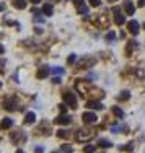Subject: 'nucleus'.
Returning <instances> with one entry per match:
<instances>
[{
    "mask_svg": "<svg viewBox=\"0 0 145 153\" xmlns=\"http://www.w3.org/2000/svg\"><path fill=\"white\" fill-rule=\"evenodd\" d=\"M124 10L127 15H134V12H135V5L132 3V0H124Z\"/></svg>",
    "mask_w": 145,
    "mask_h": 153,
    "instance_id": "6e6552de",
    "label": "nucleus"
},
{
    "mask_svg": "<svg viewBox=\"0 0 145 153\" xmlns=\"http://www.w3.org/2000/svg\"><path fill=\"white\" fill-rule=\"evenodd\" d=\"M144 30H145V23H144Z\"/></svg>",
    "mask_w": 145,
    "mask_h": 153,
    "instance_id": "e433bc0d",
    "label": "nucleus"
},
{
    "mask_svg": "<svg viewBox=\"0 0 145 153\" xmlns=\"http://www.w3.org/2000/svg\"><path fill=\"white\" fill-rule=\"evenodd\" d=\"M132 143H127V145H126V147H121V150H127V152H132Z\"/></svg>",
    "mask_w": 145,
    "mask_h": 153,
    "instance_id": "bb28decb",
    "label": "nucleus"
},
{
    "mask_svg": "<svg viewBox=\"0 0 145 153\" xmlns=\"http://www.w3.org/2000/svg\"><path fill=\"white\" fill-rule=\"evenodd\" d=\"M51 72H54V74L60 75V74H64V68H60V67H54V68H51Z\"/></svg>",
    "mask_w": 145,
    "mask_h": 153,
    "instance_id": "5701e85b",
    "label": "nucleus"
},
{
    "mask_svg": "<svg viewBox=\"0 0 145 153\" xmlns=\"http://www.w3.org/2000/svg\"><path fill=\"white\" fill-rule=\"evenodd\" d=\"M75 5H77V10L80 15H88V7L85 5L83 0H75Z\"/></svg>",
    "mask_w": 145,
    "mask_h": 153,
    "instance_id": "423d86ee",
    "label": "nucleus"
},
{
    "mask_svg": "<svg viewBox=\"0 0 145 153\" xmlns=\"http://www.w3.org/2000/svg\"><path fill=\"white\" fill-rule=\"evenodd\" d=\"M42 13H44L46 16H51L54 13V8H52V5L51 3H46L44 7H42Z\"/></svg>",
    "mask_w": 145,
    "mask_h": 153,
    "instance_id": "4468645a",
    "label": "nucleus"
},
{
    "mask_svg": "<svg viewBox=\"0 0 145 153\" xmlns=\"http://www.w3.org/2000/svg\"><path fill=\"white\" fill-rule=\"evenodd\" d=\"M70 122H72V117L67 114H62L56 119V124H70Z\"/></svg>",
    "mask_w": 145,
    "mask_h": 153,
    "instance_id": "1a4fd4ad",
    "label": "nucleus"
},
{
    "mask_svg": "<svg viewBox=\"0 0 145 153\" xmlns=\"http://www.w3.org/2000/svg\"><path fill=\"white\" fill-rule=\"evenodd\" d=\"M85 153H95V147H93V145H86V147H85Z\"/></svg>",
    "mask_w": 145,
    "mask_h": 153,
    "instance_id": "b1692460",
    "label": "nucleus"
},
{
    "mask_svg": "<svg viewBox=\"0 0 145 153\" xmlns=\"http://www.w3.org/2000/svg\"><path fill=\"white\" fill-rule=\"evenodd\" d=\"M26 5H28L26 0H13V7L18 8V10H25V8H26Z\"/></svg>",
    "mask_w": 145,
    "mask_h": 153,
    "instance_id": "9d476101",
    "label": "nucleus"
},
{
    "mask_svg": "<svg viewBox=\"0 0 145 153\" xmlns=\"http://www.w3.org/2000/svg\"><path fill=\"white\" fill-rule=\"evenodd\" d=\"M3 108L7 109V111H15V101L13 100H8V101H5V103H3Z\"/></svg>",
    "mask_w": 145,
    "mask_h": 153,
    "instance_id": "2eb2a0df",
    "label": "nucleus"
},
{
    "mask_svg": "<svg viewBox=\"0 0 145 153\" xmlns=\"http://www.w3.org/2000/svg\"><path fill=\"white\" fill-rule=\"evenodd\" d=\"M34 152H36V153H42L44 150H42V147H38V148H34Z\"/></svg>",
    "mask_w": 145,
    "mask_h": 153,
    "instance_id": "c85d7f7f",
    "label": "nucleus"
},
{
    "mask_svg": "<svg viewBox=\"0 0 145 153\" xmlns=\"http://www.w3.org/2000/svg\"><path fill=\"white\" fill-rule=\"evenodd\" d=\"M82 119H83V122H85V124H96V122H98V117H96V114H95V112H91V111H86V112H83Z\"/></svg>",
    "mask_w": 145,
    "mask_h": 153,
    "instance_id": "7ed1b4c3",
    "label": "nucleus"
},
{
    "mask_svg": "<svg viewBox=\"0 0 145 153\" xmlns=\"http://www.w3.org/2000/svg\"><path fill=\"white\" fill-rule=\"evenodd\" d=\"M114 38H116V33H114V31H109V33H108V34H106V39H108V41H109V42L113 41Z\"/></svg>",
    "mask_w": 145,
    "mask_h": 153,
    "instance_id": "4be33fe9",
    "label": "nucleus"
},
{
    "mask_svg": "<svg viewBox=\"0 0 145 153\" xmlns=\"http://www.w3.org/2000/svg\"><path fill=\"white\" fill-rule=\"evenodd\" d=\"M75 60H77V56H75V54H72V56H70V57H68V59H67L68 65H72V64H74Z\"/></svg>",
    "mask_w": 145,
    "mask_h": 153,
    "instance_id": "393cba45",
    "label": "nucleus"
},
{
    "mask_svg": "<svg viewBox=\"0 0 145 153\" xmlns=\"http://www.w3.org/2000/svg\"><path fill=\"white\" fill-rule=\"evenodd\" d=\"M86 108L88 109H103L104 106L100 103V101H88V103H86Z\"/></svg>",
    "mask_w": 145,
    "mask_h": 153,
    "instance_id": "9b49d317",
    "label": "nucleus"
},
{
    "mask_svg": "<svg viewBox=\"0 0 145 153\" xmlns=\"http://www.w3.org/2000/svg\"><path fill=\"white\" fill-rule=\"evenodd\" d=\"M98 145H100L101 148H109V147H113V143H111L109 140H104V138H101V140L98 142Z\"/></svg>",
    "mask_w": 145,
    "mask_h": 153,
    "instance_id": "f3484780",
    "label": "nucleus"
},
{
    "mask_svg": "<svg viewBox=\"0 0 145 153\" xmlns=\"http://www.w3.org/2000/svg\"><path fill=\"white\" fill-rule=\"evenodd\" d=\"M2 10H5V5H3V3H0V12H2Z\"/></svg>",
    "mask_w": 145,
    "mask_h": 153,
    "instance_id": "72a5a7b5",
    "label": "nucleus"
},
{
    "mask_svg": "<svg viewBox=\"0 0 145 153\" xmlns=\"http://www.w3.org/2000/svg\"><path fill=\"white\" fill-rule=\"evenodd\" d=\"M62 98H64V101H65V104H67V106L77 108V96H75V93H72V91H64Z\"/></svg>",
    "mask_w": 145,
    "mask_h": 153,
    "instance_id": "f257e3e1",
    "label": "nucleus"
},
{
    "mask_svg": "<svg viewBox=\"0 0 145 153\" xmlns=\"http://www.w3.org/2000/svg\"><path fill=\"white\" fill-rule=\"evenodd\" d=\"M90 3H91V7H98L101 3V0H90Z\"/></svg>",
    "mask_w": 145,
    "mask_h": 153,
    "instance_id": "cd10ccee",
    "label": "nucleus"
},
{
    "mask_svg": "<svg viewBox=\"0 0 145 153\" xmlns=\"http://www.w3.org/2000/svg\"><path fill=\"white\" fill-rule=\"evenodd\" d=\"M16 153H25L23 150H16Z\"/></svg>",
    "mask_w": 145,
    "mask_h": 153,
    "instance_id": "f704fd0d",
    "label": "nucleus"
},
{
    "mask_svg": "<svg viewBox=\"0 0 145 153\" xmlns=\"http://www.w3.org/2000/svg\"><path fill=\"white\" fill-rule=\"evenodd\" d=\"M113 112H114L116 116H119V117H124V111H122L119 106H114V108H113Z\"/></svg>",
    "mask_w": 145,
    "mask_h": 153,
    "instance_id": "6ab92c4d",
    "label": "nucleus"
},
{
    "mask_svg": "<svg viewBox=\"0 0 145 153\" xmlns=\"http://www.w3.org/2000/svg\"><path fill=\"white\" fill-rule=\"evenodd\" d=\"M127 30L130 34H134V36H137L139 34V31H140V25H139V21H135V20H130L129 23H127Z\"/></svg>",
    "mask_w": 145,
    "mask_h": 153,
    "instance_id": "39448f33",
    "label": "nucleus"
},
{
    "mask_svg": "<svg viewBox=\"0 0 145 153\" xmlns=\"http://www.w3.org/2000/svg\"><path fill=\"white\" fill-rule=\"evenodd\" d=\"M57 135H59L60 138H67L70 134H68V130H59V132H57Z\"/></svg>",
    "mask_w": 145,
    "mask_h": 153,
    "instance_id": "412c9836",
    "label": "nucleus"
},
{
    "mask_svg": "<svg viewBox=\"0 0 145 153\" xmlns=\"http://www.w3.org/2000/svg\"><path fill=\"white\" fill-rule=\"evenodd\" d=\"M111 130H113L114 134H117V132H121V130H122V127L121 126H114V127H111Z\"/></svg>",
    "mask_w": 145,
    "mask_h": 153,
    "instance_id": "a878e982",
    "label": "nucleus"
},
{
    "mask_svg": "<svg viewBox=\"0 0 145 153\" xmlns=\"http://www.w3.org/2000/svg\"><path fill=\"white\" fill-rule=\"evenodd\" d=\"M36 121V114L34 112H28L26 117H25V124H33Z\"/></svg>",
    "mask_w": 145,
    "mask_h": 153,
    "instance_id": "dca6fc26",
    "label": "nucleus"
},
{
    "mask_svg": "<svg viewBox=\"0 0 145 153\" xmlns=\"http://www.w3.org/2000/svg\"><path fill=\"white\" fill-rule=\"evenodd\" d=\"M30 2H31V3H34V5H36V3H39L41 0H30Z\"/></svg>",
    "mask_w": 145,
    "mask_h": 153,
    "instance_id": "473e14b6",
    "label": "nucleus"
},
{
    "mask_svg": "<svg viewBox=\"0 0 145 153\" xmlns=\"http://www.w3.org/2000/svg\"><path fill=\"white\" fill-rule=\"evenodd\" d=\"M129 98H130V93L129 91H122L117 96V101H126V100H129Z\"/></svg>",
    "mask_w": 145,
    "mask_h": 153,
    "instance_id": "a211bd4d",
    "label": "nucleus"
},
{
    "mask_svg": "<svg viewBox=\"0 0 145 153\" xmlns=\"http://www.w3.org/2000/svg\"><path fill=\"white\" fill-rule=\"evenodd\" d=\"M91 137H95V132H93V130L82 129V130L77 132V140H80V142H86V140H90Z\"/></svg>",
    "mask_w": 145,
    "mask_h": 153,
    "instance_id": "f03ea898",
    "label": "nucleus"
},
{
    "mask_svg": "<svg viewBox=\"0 0 145 153\" xmlns=\"http://www.w3.org/2000/svg\"><path fill=\"white\" fill-rule=\"evenodd\" d=\"M12 126H13V121H12L10 117H5V119L2 121V124H0V129L5 130V129H10Z\"/></svg>",
    "mask_w": 145,
    "mask_h": 153,
    "instance_id": "ddd939ff",
    "label": "nucleus"
},
{
    "mask_svg": "<svg viewBox=\"0 0 145 153\" xmlns=\"http://www.w3.org/2000/svg\"><path fill=\"white\" fill-rule=\"evenodd\" d=\"M95 64V59H90V57H85V59H83L80 64V68H86V67H90V65H93Z\"/></svg>",
    "mask_w": 145,
    "mask_h": 153,
    "instance_id": "f8f14e48",
    "label": "nucleus"
},
{
    "mask_svg": "<svg viewBox=\"0 0 145 153\" xmlns=\"http://www.w3.org/2000/svg\"><path fill=\"white\" fill-rule=\"evenodd\" d=\"M49 74H51V68L48 67V65H42V67L38 70V74H36V76H38L39 80H42V78H46V76H48Z\"/></svg>",
    "mask_w": 145,
    "mask_h": 153,
    "instance_id": "0eeeda50",
    "label": "nucleus"
},
{
    "mask_svg": "<svg viewBox=\"0 0 145 153\" xmlns=\"http://www.w3.org/2000/svg\"><path fill=\"white\" fill-rule=\"evenodd\" d=\"M3 52H5V49H3V46L0 44V54H3Z\"/></svg>",
    "mask_w": 145,
    "mask_h": 153,
    "instance_id": "2f4dec72",
    "label": "nucleus"
},
{
    "mask_svg": "<svg viewBox=\"0 0 145 153\" xmlns=\"http://www.w3.org/2000/svg\"><path fill=\"white\" fill-rule=\"evenodd\" d=\"M60 111H62V112H65V111H67V108H65L64 104H60Z\"/></svg>",
    "mask_w": 145,
    "mask_h": 153,
    "instance_id": "c756f323",
    "label": "nucleus"
},
{
    "mask_svg": "<svg viewBox=\"0 0 145 153\" xmlns=\"http://www.w3.org/2000/svg\"><path fill=\"white\" fill-rule=\"evenodd\" d=\"M145 5V0H139V7H144Z\"/></svg>",
    "mask_w": 145,
    "mask_h": 153,
    "instance_id": "7c9ffc66",
    "label": "nucleus"
},
{
    "mask_svg": "<svg viewBox=\"0 0 145 153\" xmlns=\"http://www.w3.org/2000/svg\"><path fill=\"white\" fill-rule=\"evenodd\" d=\"M60 152H62V153H72V152H74V148L68 147V145H62V147H60Z\"/></svg>",
    "mask_w": 145,
    "mask_h": 153,
    "instance_id": "aec40b11",
    "label": "nucleus"
},
{
    "mask_svg": "<svg viewBox=\"0 0 145 153\" xmlns=\"http://www.w3.org/2000/svg\"><path fill=\"white\" fill-rule=\"evenodd\" d=\"M0 88H2V82H0Z\"/></svg>",
    "mask_w": 145,
    "mask_h": 153,
    "instance_id": "c9c22d12",
    "label": "nucleus"
},
{
    "mask_svg": "<svg viewBox=\"0 0 145 153\" xmlns=\"http://www.w3.org/2000/svg\"><path fill=\"white\" fill-rule=\"evenodd\" d=\"M113 13H114V21L119 25V26L126 23V18H124V15L121 13V8H119V7H114V8H113Z\"/></svg>",
    "mask_w": 145,
    "mask_h": 153,
    "instance_id": "20e7f679",
    "label": "nucleus"
}]
</instances>
